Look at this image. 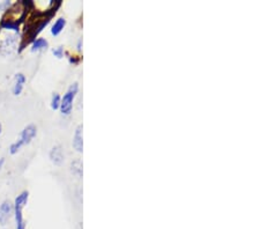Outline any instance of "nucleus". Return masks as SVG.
I'll return each mask as SVG.
<instances>
[{
    "mask_svg": "<svg viewBox=\"0 0 260 229\" xmlns=\"http://www.w3.org/2000/svg\"><path fill=\"white\" fill-rule=\"evenodd\" d=\"M29 199V192L28 191H22L18 197L15 198L13 207H14V218H15V228L16 229H26V221L23 219L22 211L24 206L28 204Z\"/></svg>",
    "mask_w": 260,
    "mask_h": 229,
    "instance_id": "1",
    "label": "nucleus"
},
{
    "mask_svg": "<svg viewBox=\"0 0 260 229\" xmlns=\"http://www.w3.org/2000/svg\"><path fill=\"white\" fill-rule=\"evenodd\" d=\"M37 135V127L36 125L34 124H29L27 125L26 127L23 128L22 131H21V135H20V138L11 145L10 147V153L12 155H14V154L18 153L21 148L23 147L24 145H28L31 143V140L35 138Z\"/></svg>",
    "mask_w": 260,
    "mask_h": 229,
    "instance_id": "2",
    "label": "nucleus"
},
{
    "mask_svg": "<svg viewBox=\"0 0 260 229\" xmlns=\"http://www.w3.org/2000/svg\"><path fill=\"white\" fill-rule=\"evenodd\" d=\"M78 91H79V83L78 82L72 83V85L69 87V89L66 90L64 96L61 97L60 107H59L60 112L62 115L69 116L71 112H72L73 102H74L75 96H77Z\"/></svg>",
    "mask_w": 260,
    "mask_h": 229,
    "instance_id": "3",
    "label": "nucleus"
},
{
    "mask_svg": "<svg viewBox=\"0 0 260 229\" xmlns=\"http://www.w3.org/2000/svg\"><path fill=\"white\" fill-rule=\"evenodd\" d=\"M14 213V207L13 204L10 201L3 202L2 205H0V224L2 226H6L12 218V215Z\"/></svg>",
    "mask_w": 260,
    "mask_h": 229,
    "instance_id": "4",
    "label": "nucleus"
},
{
    "mask_svg": "<svg viewBox=\"0 0 260 229\" xmlns=\"http://www.w3.org/2000/svg\"><path fill=\"white\" fill-rule=\"evenodd\" d=\"M72 145L75 151L79 153H82L83 151V125L82 124H79L77 128H75Z\"/></svg>",
    "mask_w": 260,
    "mask_h": 229,
    "instance_id": "5",
    "label": "nucleus"
},
{
    "mask_svg": "<svg viewBox=\"0 0 260 229\" xmlns=\"http://www.w3.org/2000/svg\"><path fill=\"white\" fill-rule=\"evenodd\" d=\"M50 160L52 161V163H54L56 166H60L62 162H64V153H62L61 146L57 145L50 151Z\"/></svg>",
    "mask_w": 260,
    "mask_h": 229,
    "instance_id": "6",
    "label": "nucleus"
},
{
    "mask_svg": "<svg viewBox=\"0 0 260 229\" xmlns=\"http://www.w3.org/2000/svg\"><path fill=\"white\" fill-rule=\"evenodd\" d=\"M24 83H26V77H24V74L16 73L14 86H13V94L15 96H19V95L22 93V90L24 88Z\"/></svg>",
    "mask_w": 260,
    "mask_h": 229,
    "instance_id": "7",
    "label": "nucleus"
},
{
    "mask_svg": "<svg viewBox=\"0 0 260 229\" xmlns=\"http://www.w3.org/2000/svg\"><path fill=\"white\" fill-rule=\"evenodd\" d=\"M49 48V42L45 39H36L32 41L31 44V51L39 52L42 50H47Z\"/></svg>",
    "mask_w": 260,
    "mask_h": 229,
    "instance_id": "8",
    "label": "nucleus"
},
{
    "mask_svg": "<svg viewBox=\"0 0 260 229\" xmlns=\"http://www.w3.org/2000/svg\"><path fill=\"white\" fill-rule=\"evenodd\" d=\"M65 27H66V19L65 18L57 19V21L54 22V24L51 28V34L53 36H58L62 30H64Z\"/></svg>",
    "mask_w": 260,
    "mask_h": 229,
    "instance_id": "9",
    "label": "nucleus"
},
{
    "mask_svg": "<svg viewBox=\"0 0 260 229\" xmlns=\"http://www.w3.org/2000/svg\"><path fill=\"white\" fill-rule=\"evenodd\" d=\"M60 101H61L60 95L58 94V93H54V94L52 95V99H51V108H52V110L59 109Z\"/></svg>",
    "mask_w": 260,
    "mask_h": 229,
    "instance_id": "10",
    "label": "nucleus"
},
{
    "mask_svg": "<svg viewBox=\"0 0 260 229\" xmlns=\"http://www.w3.org/2000/svg\"><path fill=\"white\" fill-rule=\"evenodd\" d=\"M52 53H53L54 57L58 58V59H61V58L64 57V48H62V47H58V48H56V49H53Z\"/></svg>",
    "mask_w": 260,
    "mask_h": 229,
    "instance_id": "11",
    "label": "nucleus"
},
{
    "mask_svg": "<svg viewBox=\"0 0 260 229\" xmlns=\"http://www.w3.org/2000/svg\"><path fill=\"white\" fill-rule=\"evenodd\" d=\"M69 60H70L71 64L77 65V64H79V61H80V58H77L75 56H70L69 57Z\"/></svg>",
    "mask_w": 260,
    "mask_h": 229,
    "instance_id": "12",
    "label": "nucleus"
},
{
    "mask_svg": "<svg viewBox=\"0 0 260 229\" xmlns=\"http://www.w3.org/2000/svg\"><path fill=\"white\" fill-rule=\"evenodd\" d=\"M4 163H5V159H4V157H2V159H0V170L3 169Z\"/></svg>",
    "mask_w": 260,
    "mask_h": 229,
    "instance_id": "13",
    "label": "nucleus"
},
{
    "mask_svg": "<svg viewBox=\"0 0 260 229\" xmlns=\"http://www.w3.org/2000/svg\"><path fill=\"white\" fill-rule=\"evenodd\" d=\"M81 45H82V39L79 40V44H78V50H79V51H81Z\"/></svg>",
    "mask_w": 260,
    "mask_h": 229,
    "instance_id": "14",
    "label": "nucleus"
},
{
    "mask_svg": "<svg viewBox=\"0 0 260 229\" xmlns=\"http://www.w3.org/2000/svg\"><path fill=\"white\" fill-rule=\"evenodd\" d=\"M2 131H3V126H2V123H0V135H2Z\"/></svg>",
    "mask_w": 260,
    "mask_h": 229,
    "instance_id": "15",
    "label": "nucleus"
}]
</instances>
